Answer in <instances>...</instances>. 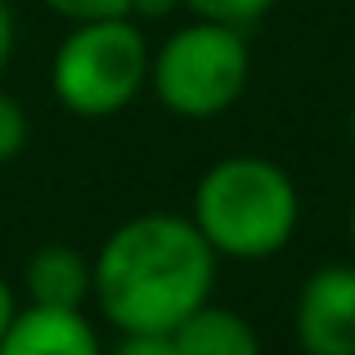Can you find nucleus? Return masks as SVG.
<instances>
[{"instance_id":"1","label":"nucleus","mask_w":355,"mask_h":355,"mask_svg":"<svg viewBox=\"0 0 355 355\" xmlns=\"http://www.w3.org/2000/svg\"><path fill=\"white\" fill-rule=\"evenodd\" d=\"M216 284V252L189 216L148 211L117 225L90 266V293L121 333H171Z\"/></svg>"},{"instance_id":"2","label":"nucleus","mask_w":355,"mask_h":355,"mask_svg":"<svg viewBox=\"0 0 355 355\" xmlns=\"http://www.w3.org/2000/svg\"><path fill=\"white\" fill-rule=\"evenodd\" d=\"M189 220L216 257L266 261L297 230V189L270 157H225L198 180Z\"/></svg>"},{"instance_id":"3","label":"nucleus","mask_w":355,"mask_h":355,"mask_svg":"<svg viewBox=\"0 0 355 355\" xmlns=\"http://www.w3.org/2000/svg\"><path fill=\"white\" fill-rule=\"evenodd\" d=\"M148 81V41L130 18H90L63 36L50 86L68 113L113 117Z\"/></svg>"},{"instance_id":"4","label":"nucleus","mask_w":355,"mask_h":355,"mask_svg":"<svg viewBox=\"0 0 355 355\" xmlns=\"http://www.w3.org/2000/svg\"><path fill=\"white\" fill-rule=\"evenodd\" d=\"M248 68L252 54L243 27L198 18L166 36V45L148 59V81L175 117H220L243 95Z\"/></svg>"},{"instance_id":"5","label":"nucleus","mask_w":355,"mask_h":355,"mask_svg":"<svg viewBox=\"0 0 355 355\" xmlns=\"http://www.w3.org/2000/svg\"><path fill=\"white\" fill-rule=\"evenodd\" d=\"M302 355H355V266H320L297 297Z\"/></svg>"},{"instance_id":"6","label":"nucleus","mask_w":355,"mask_h":355,"mask_svg":"<svg viewBox=\"0 0 355 355\" xmlns=\"http://www.w3.org/2000/svg\"><path fill=\"white\" fill-rule=\"evenodd\" d=\"M0 355H104L90 320L81 311L27 306L14 315L9 333L0 338Z\"/></svg>"},{"instance_id":"7","label":"nucleus","mask_w":355,"mask_h":355,"mask_svg":"<svg viewBox=\"0 0 355 355\" xmlns=\"http://www.w3.org/2000/svg\"><path fill=\"white\" fill-rule=\"evenodd\" d=\"M23 284L32 306H54V311H81L90 297V261L68 243H45L32 252L23 270Z\"/></svg>"},{"instance_id":"8","label":"nucleus","mask_w":355,"mask_h":355,"mask_svg":"<svg viewBox=\"0 0 355 355\" xmlns=\"http://www.w3.org/2000/svg\"><path fill=\"white\" fill-rule=\"evenodd\" d=\"M171 338L180 355H261L257 329L243 315L225 311V306H211V302H202L189 320L175 324Z\"/></svg>"},{"instance_id":"9","label":"nucleus","mask_w":355,"mask_h":355,"mask_svg":"<svg viewBox=\"0 0 355 355\" xmlns=\"http://www.w3.org/2000/svg\"><path fill=\"white\" fill-rule=\"evenodd\" d=\"M198 18H211V23H230V27H248L257 23L261 14L279 5V0H184Z\"/></svg>"},{"instance_id":"10","label":"nucleus","mask_w":355,"mask_h":355,"mask_svg":"<svg viewBox=\"0 0 355 355\" xmlns=\"http://www.w3.org/2000/svg\"><path fill=\"white\" fill-rule=\"evenodd\" d=\"M27 135H32V121H27L23 104H18L14 95H5L0 90V162H9V157H18L27 148Z\"/></svg>"},{"instance_id":"11","label":"nucleus","mask_w":355,"mask_h":355,"mask_svg":"<svg viewBox=\"0 0 355 355\" xmlns=\"http://www.w3.org/2000/svg\"><path fill=\"white\" fill-rule=\"evenodd\" d=\"M54 14L72 18V23H90V18H126L130 0H45Z\"/></svg>"},{"instance_id":"12","label":"nucleus","mask_w":355,"mask_h":355,"mask_svg":"<svg viewBox=\"0 0 355 355\" xmlns=\"http://www.w3.org/2000/svg\"><path fill=\"white\" fill-rule=\"evenodd\" d=\"M113 355H180L171 333H121Z\"/></svg>"},{"instance_id":"13","label":"nucleus","mask_w":355,"mask_h":355,"mask_svg":"<svg viewBox=\"0 0 355 355\" xmlns=\"http://www.w3.org/2000/svg\"><path fill=\"white\" fill-rule=\"evenodd\" d=\"M9 50H14V14H9V5L0 0V72H5V63H9Z\"/></svg>"},{"instance_id":"14","label":"nucleus","mask_w":355,"mask_h":355,"mask_svg":"<svg viewBox=\"0 0 355 355\" xmlns=\"http://www.w3.org/2000/svg\"><path fill=\"white\" fill-rule=\"evenodd\" d=\"M14 315H18V302H14V288L0 279V338L9 333V324H14Z\"/></svg>"},{"instance_id":"15","label":"nucleus","mask_w":355,"mask_h":355,"mask_svg":"<svg viewBox=\"0 0 355 355\" xmlns=\"http://www.w3.org/2000/svg\"><path fill=\"white\" fill-rule=\"evenodd\" d=\"M175 9V0H130V14L139 18H166Z\"/></svg>"},{"instance_id":"16","label":"nucleus","mask_w":355,"mask_h":355,"mask_svg":"<svg viewBox=\"0 0 355 355\" xmlns=\"http://www.w3.org/2000/svg\"><path fill=\"white\" fill-rule=\"evenodd\" d=\"M351 243H355V202H351Z\"/></svg>"},{"instance_id":"17","label":"nucleus","mask_w":355,"mask_h":355,"mask_svg":"<svg viewBox=\"0 0 355 355\" xmlns=\"http://www.w3.org/2000/svg\"><path fill=\"white\" fill-rule=\"evenodd\" d=\"M351 139H355V113H351Z\"/></svg>"}]
</instances>
